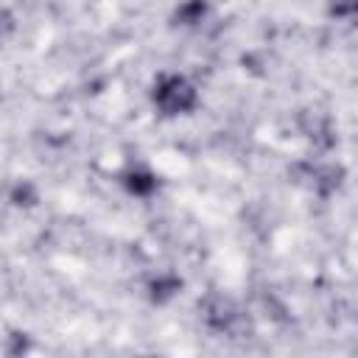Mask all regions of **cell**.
I'll return each instance as SVG.
<instances>
[{
	"instance_id": "obj_1",
	"label": "cell",
	"mask_w": 358,
	"mask_h": 358,
	"mask_svg": "<svg viewBox=\"0 0 358 358\" xmlns=\"http://www.w3.org/2000/svg\"><path fill=\"white\" fill-rule=\"evenodd\" d=\"M154 106L162 115H182L196 103V87L185 76H162L154 84Z\"/></svg>"
},
{
	"instance_id": "obj_2",
	"label": "cell",
	"mask_w": 358,
	"mask_h": 358,
	"mask_svg": "<svg viewBox=\"0 0 358 358\" xmlns=\"http://www.w3.org/2000/svg\"><path fill=\"white\" fill-rule=\"evenodd\" d=\"M6 28H8V22L0 17V39H3V34H6Z\"/></svg>"
}]
</instances>
